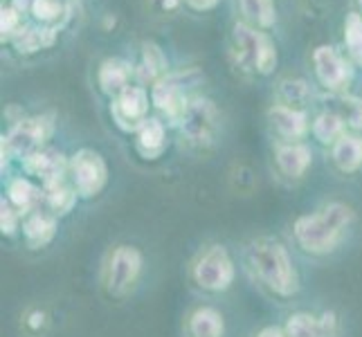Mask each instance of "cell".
I'll return each instance as SVG.
<instances>
[{
    "instance_id": "d6a6232c",
    "label": "cell",
    "mask_w": 362,
    "mask_h": 337,
    "mask_svg": "<svg viewBox=\"0 0 362 337\" xmlns=\"http://www.w3.org/2000/svg\"><path fill=\"white\" fill-rule=\"evenodd\" d=\"M185 3L196 11H209L218 5V0H185Z\"/></svg>"
},
{
    "instance_id": "f1b7e54d",
    "label": "cell",
    "mask_w": 362,
    "mask_h": 337,
    "mask_svg": "<svg viewBox=\"0 0 362 337\" xmlns=\"http://www.w3.org/2000/svg\"><path fill=\"white\" fill-rule=\"evenodd\" d=\"M281 95L286 104H304L308 99V85L304 81H281Z\"/></svg>"
},
{
    "instance_id": "9a60e30c",
    "label": "cell",
    "mask_w": 362,
    "mask_h": 337,
    "mask_svg": "<svg viewBox=\"0 0 362 337\" xmlns=\"http://www.w3.org/2000/svg\"><path fill=\"white\" fill-rule=\"evenodd\" d=\"M167 146V137H165V126H162L160 119L148 117L142 129L137 131V151L144 158H158Z\"/></svg>"
},
{
    "instance_id": "7c38bea8",
    "label": "cell",
    "mask_w": 362,
    "mask_h": 337,
    "mask_svg": "<svg viewBox=\"0 0 362 337\" xmlns=\"http://www.w3.org/2000/svg\"><path fill=\"white\" fill-rule=\"evenodd\" d=\"M66 167H68L66 158L59 151H36V153L25 158V169H28L30 173H34V176L43 178L45 184L64 178Z\"/></svg>"
},
{
    "instance_id": "836d02e7",
    "label": "cell",
    "mask_w": 362,
    "mask_h": 337,
    "mask_svg": "<svg viewBox=\"0 0 362 337\" xmlns=\"http://www.w3.org/2000/svg\"><path fill=\"white\" fill-rule=\"evenodd\" d=\"M259 337H284V335L277 329H264V331L259 333Z\"/></svg>"
},
{
    "instance_id": "f546056e",
    "label": "cell",
    "mask_w": 362,
    "mask_h": 337,
    "mask_svg": "<svg viewBox=\"0 0 362 337\" xmlns=\"http://www.w3.org/2000/svg\"><path fill=\"white\" fill-rule=\"evenodd\" d=\"M342 104H344V112H346V122L351 124L354 129H362V99L346 97Z\"/></svg>"
},
{
    "instance_id": "4dcf8cb0",
    "label": "cell",
    "mask_w": 362,
    "mask_h": 337,
    "mask_svg": "<svg viewBox=\"0 0 362 337\" xmlns=\"http://www.w3.org/2000/svg\"><path fill=\"white\" fill-rule=\"evenodd\" d=\"M18 23H21V16L16 9H3V18H0V30H3V39H11V36H16L18 32Z\"/></svg>"
},
{
    "instance_id": "ba28073f",
    "label": "cell",
    "mask_w": 362,
    "mask_h": 337,
    "mask_svg": "<svg viewBox=\"0 0 362 337\" xmlns=\"http://www.w3.org/2000/svg\"><path fill=\"white\" fill-rule=\"evenodd\" d=\"M142 270V254L135 247H117L108 264V288L115 295L127 292Z\"/></svg>"
},
{
    "instance_id": "277c9868",
    "label": "cell",
    "mask_w": 362,
    "mask_h": 337,
    "mask_svg": "<svg viewBox=\"0 0 362 337\" xmlns=\"http://www.w3.org/2000/svg\"><path fill=\"white\" fill-rule=\"evenodd\" d=\"M70 171H72L74 187H77V191L83 196L99 194L108 180V169H106L104 158L97 151H90V148H83V151L74 153L70 162Z\"/></svg>"
},
{
    "instance_id": "d6986e66",
    "label": "cell",
    "mask_w": 362,
    "mask_h": 337,
    "mask_svg": "<svg viewBox=\"0 0 362 337\" xmlns=\"http://www.w3.org/2000/svg\"><path fill=\"white\" fill-rule=\"evenodd\" d=\"M57 232V223L54 218H49L45 214H34L25 223V239L32 247H41L45 243L52 241V236Z\"/></svg>"
},
{
    "instance_id": "44dd1931",
    "label": "cell",
    "mask_w": 362,
    "mask_h": 337,
    "mask_svg": "<svg viewBox=\"0 0 362 337\" xmlns=\"http://www.w3.org/2000/svg\"><path fill=\"white\" fill-rule=\"evenodd\" d=\"M243 14L250 23L259 25V28H272L277 20V11H274L272 0H239Z\"/></svg>"
},
{
    "instance_id": "e0dca14e",
    "label": "cell",
    "mask_w": 362,
    "mask_h": 337,
    "mask_svg": "<svg viewBox=\"0 0 362 337\" xmlns=\"http://www.w3.org/2000/svg\"><path fill=\"white\" fill-rule=\"evenodd\" d=\"M335 165L342 171L351 173L362 167V137L358 135H342L333 148Z\"/></svg>"
},
{
    "instance_id": "ac0fdd59",
    "label": "cell",
    "mask_w": 362,
    "mask_h": 337,
    "mask_svg": "<svg viewBox=\"0 0 362 337\" xmlns=\"http://www.w3.org/2000/svg\"><path fill=\"white\" fill-rule=\"evenodd\" d=\"M189 331L194 337H221L223 335V317L214 308H198L192 315Z\"/></svg>"
},
{
    "instance_id": "4316f807",
    "label": "cell",
    "mask_w": 362,
    "mask_h": 337,
    "mask_svg": "<svg viewBox=\"0 0 362 337\" xmlns=\"http://www.w3.org/2000/svg\"><path fill=\"white\" fill-rule=\"evenodd\" d=\"M142 59H144V70L148 77H162L167 72V57L162 54V49L156 43H144L142 45Z\"/></svg>"
},
{
    "instance_id": "484cf974",
    "label": "cell",
    "mask_w": 362,
    "mask_h": 337,
    "mask_svg": "<svg viewBox=\"0 0 362 337\" xmlns=\"http://www.w3.org/2000/svg\"><path fill=\"white\" fill-rule=\"evenodd\" d=\"M9 198L18 209L28 211L32 207H36V203L41 201V194L36 187H32L28 180H14L9 187Z\"/></svg>"
},
{
    "instance_id": "4fadbf2b",
    "label": "cell",
    "mask_w": 362,
    "mask_h": 337,
    "mask_svg": "<svg viewBox=\"0 0 362 337\" xmlns=\"http://www.w3.org/2000/svg\"><path fill=\"white\" fill-rule=\"evenodd\" d=\"M268 119L272 124V129L281 137H288V140H297V137H302L308 129L306 115L295 110L293 106H272L268 110Z\"/></svg>"
},
{
    "instance_id": "e575fe53",
    "label": "cell",
    "mask_w": 362,
    "mask_h": 337,
    "mask_svg": "<svg viewBox=\"0 0 362 337\" xmlns=\"http://www.w3.org/2000/svg\"><path fill=\"white\" fill-rule=\"evenodd\" d=\"M358 3H360V7H362V0H358Z\"/></svg>"
},
{
    "instance_id": "603a6c76",
    "label": "cell",
    "mask_w": 362,
    "mask_h": 337,
    "mask_svg": "<svg viewBox=\"0 0 362 337\" xmlns=\"http://www.w3.org/2000/svg\"><path fill=\"white\" fill-rule=\"evenodd\" d=\"M313 133L324 144L338 142L344 133V119L338 115V112H322L313 124Z\"/></svg>"
},
{
    "instance_id": "52a82bcc",
    "label": "cell",
    "mask_w": 362,
    "mask_h": 337,
    "mask_svg": "<svg viewBox=\"0 0 362 337\" xmlns=\"http://www.w3.org/2000/svg\"><path fill=\"white\" fill-rule=\"evenodd\" d=\"M110 115L122 131H140L148 119V95L142 85H131L117 95L115 104L110 106Z\"/></svg>"
},
{
    "instance_id": "7402d4cb",
    "label": "cell",
    "mask_w": 362,
    "mask_h": 337,
    "mask_svg": "<svg viewBox=\"0 0 362 337\" xmlns=\"http://www.w3.org/2000/svg\"><path fill=\"white\" fill-rule=\"evenodd\" d=\"M288 337H327L329 335V321H320L310 315H293L288 319Z\"/></svg>"
},
{
    "instance_id": "5bb4252c",
    "label": "cell",
    "mask_w": 362,
    "mask_h": 337,
    "mask_svg": "<svg viewBox=\"0 0 362 337\" xmlns=\"http://www.w3.org/2000/svg\"><path fill=\"white\" fill-rule=\"evenodd\" d=\"M131 66L127 61L122 59H108L102 64L99 68V85H102V90L106 95H122L129 85V79H131Z\"/></svg>"
},
{
    "instance_id": "6da1fadb",
    "label": "cell",
    "mask_w": 362,
    "mask_h": 337,
    "mask_svg": "<svg viewBox=\"0 0 362 337\" xmlns=\"http://www.w3.org/2000/svg\"><path fill=\"white\" fill-rule=\"evenodd\" d=\"M354 214L346 205L333 203L317 214L302 216L295 223V236L304 249L315 254L331 252L340 243L344 230L349 227Z\"/></svg>"
},
{
    "instance_id": "8992f818",
    "label": "cell",
    "mask_w": 362,
    "mask_h": 337,
    "mask_svg": "<svg viewBox=\"0 0 362 337\" xmlns=\"http://www.w3.org/2000/svg\"><path fill=\"white\" fill-rule=\"evenodd\" d=\"M236 45L241 47V52L252 61V66L261 74H270L277 66V47L270 41V36L264 32H257L247 25H236L234 28Z\"/></svg>"
},
{
    "instance_id": "d4e9b609",
    "label": "cell",
    "mask_w": 362,
    "mask_h": 337,
    "mask_svg": "<svg viewBox=\"0 0 362 337\" xmlns=\"http://www.w3.org/2000/svg\"><path fill=\"white\" fill-rule=\"evenodd\" d=\"M54 41V32L52 30H25L16 34V47L21 52H36V49L47 47Z\"/></svg>"
},
{
    "instance_id": "cb8c5ba5",
    "label": "cell",
    "mask_w": 362,
    "mask_h": 337,
    "mask_svg": "<svg viewBox=\"0 0 362 337\" xmlns=\"http://www.w3.org/2000/svg\"><path fill=\"white\" fill-rule=\"evenodd\" d=\"M344 43L354 64L362 66V16L356 14V11L349 14L344 20Z\"/></svg>"
},
{
    "instance_id": "83f0119b",
    "label": "cell",
    "mask_w": 362,
    "mask_h": 337,
    "mask_svg": "<svg viewBox=\"0 0 362 337\" xmlns=\"http://www.w3.org/2000/svg\"><path fill=\"white\" fill-rule=\"evenodd\" d=\"M64 11L66 7L61 0H32V14L41 23H54Z\"/></svg>"
},
{
    "instance_id": "8fae6325",
    "label": "cell",
    "mask_w": 362,
    "mask_h": 337,
    "mask_svg": "<svg viewBox=\"0 0 362 337\" xmlns=\"http://www.w3.org/2000/svg\"><path fill=\"white\" fill-rule=\"evenodd\" d=\"M151 99L173 124L182 122L187 110H189V104H187V97L180 88V83H176L173 79H158V83L153 85Z\"/></svg>"
},
{
    "instance_id": "30bf717a",
    "label": "cell",
    "mask_w": 362,
    "mask_h": 337,
    "mask_svg": "<svg viewBox=\"0 0 362 337\" xmlns=\"http://www.w3.org/2000/svg\"><path fill=\"white\" fill-rule=\"evenodd\" d=\"M182 131L192 142L207 144L216 133V108L207 99H196L189 104V110L182 119Z\"/></svg>"
},
{
    "instance_id": "1f68e13d",
    "label": "cell",
    "mask_w": 362,
    "mask_h": 337,
    "mask_svg": "<svg viewBox=\"0 0 362 337\" xmlns=\"http://www.w3.org/2000/svg\"><path fill=\"white\" fill-rule=\"evenodd\" d=\"M14 230H16V216H14V211H11L5 205V201H3V232L11 234Z\"/></svg>"
},
{
    "instance_id": "7a4b0ae2",
    "label": "cell",
    "mask_w": 362,
    "mask_h": 337,
    "mask_svg": "<svg viewBox=\"0 0 362 337\" xmlns=\"http://www.w3.org/2000/svg\"><path fill=\"white\" fill-rule=\"evenodd\" d=\"M250 261L266 285L279 295H293L297 290V272L291 264L286 247L277 241H257L250 247Z\"/></svg>"
},
{
    "instance_id": "9c48e42d",
    "label": "cell",
    "mask_w": 362,
    "mask_h": 337,
    "mask_svg": "<svg viewBox=\"0 0 362 337\" xmlns=\"http://www.w3.org/2000/svg\"><path fill=\"white\" fill-rule=\"evenodd\" d=\"M315 74L322 85H327L329 90H342L344 85L351 81V68L344 64V59L335 52L333 47L322 45L313 54Z\"/></svg>"
},
{
    "instance_id": "5b68a950",
    "label": "cell",
    "mask_w": 362,
    "mask_h": 337,
    "mask_svg": "<svg viewBox=\"0 0 362 337\" xmlns=\"http://www.w3.org/2000/svg\"><path fill=\"white\" fill-rule=\"evenodd\" d=\"M194 277L205 290L218 292V290L230 288V283L234 279V264H232L230 254L218 245L209 247L203 254V259L198 261Z\"/></svg>"
},
{
    "instance_id": "3957f363",
    "label": "cell",
    "mask_w": 362,
    "mask_h": 337,
    "mask_svg": "<svg viewBox=\"0 0 362 337\" xmlns=\"http://www.w3.org/2000/svg\"><path fill=\"white\" fill-rule=\"evenodd\" d=\"M54 131L52 117H32V119H21L14 131L9 133V137H3V144L7 146L9 153H23L25 158L36 153L41 148V144H45V140H49V135Z\"/></svg>"
},
{
    "instance_id": "ffe728a7",
    "label": "cell",
    "mask_w": 362,
    "mask_h": 337,
    "mask_svg": "<svg viewBox=\"0 0 362 337\" xmlns=\"http://www.w3.org/2000/svg\"><path fill=\"white\" fill-rule=\"evenodd\" d=\"M45 198H47V205L54 209V214H61V216L68 214L74 207V203H77V194L64 182V178L45 184Z\"/></svg>"
},
{
    "instance_id": "2e32d148",
    "label": "cell",
    "mask_w": 362,
    "mask_h": 337,
    "mask_svg": "<svg viewBox=\"0 0 362 337\" xmlns=\"http://www.w3.org/2000/svg\"><path fill=\"white\" fill-rule=\"evenodd\" d=\"M277 165L281 173H286L288 178H299L304 176V171L310 165V151L304 144H288L281 146L277 151Z\"/></svg>"
}]
</instances>
